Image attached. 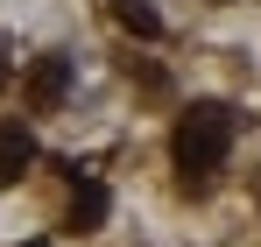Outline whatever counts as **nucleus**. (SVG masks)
Returning <instances> with one entry per match:
<instances>
[{
	"label": "nucleus",
	"mask_w": 261,
	"mask_h": 247,
	"mask_svg": "<svg viewBox=\"0 0 261 247\" xmlns=\"http://www.w3.org/2000/svg\"><path fill=\"white\" fill-rule=\"evenodd\" d=\"M64 85H71V57H43V64L29 71V99H36V106H57Z\"/></svg>",
	"instance_id": "2"
},
{
	"label": "nucleus",
	"mask_w": 261,
	"mask_h": 247,
	"mask_svg": "<svg viewBox=\"0 0 261 247\" xmlns=\"http://www.w3.org/2000/svg\"><path fill=\"white\" fill-rule=\"evenodd\" d=\"M29 163H36V134H29L21 120H7L0 127V177H21Z\"/></svg>",
	"instance_id": "3"
},
{
	"label": "nucleus",
	"mask_w": 261,
	"mask_h": 247,
	"mask_svg": "<svg viewBox=\"0 0 261 247\" xmlns=\"http://www.w3.org/2000/svg\"><path fill=\"white\" fill-rule=\"evenodd\" d=\"M113 14H120V29H134V36H163V14H155V7H148V0H113Z\"/></svg>",
	"instance_id": "5"
},
{
	"label": "nucleus",
	"mask_w": 261,
	"mask_h": 247,
	"mask_svg": "<svg viewBox=\"0 0 261 247\" xmlns=\"http://www.w3.org/2000/svg\"><path fill=\"white\" fill-rule=\"evenodd\" d=\"M99 219H106V184H78V191H71V226H99Z\"/></svg>",
	"instance_id": "4"
},
{
	"label": "nucleus",
	"mask_w": 261,
	"mask_h": 247,
	"mask_svg": "<svg viewBox=\"0 0 261 247\" xmlns=\"http://www.w3.org/2000/svg\"><path fill=\"white\" fill-rule=\"evenodd\" d=\"M233 134H240V120H233V106H219V99H198V106H184V120H176L170 134V156L184 177H219L226 169V156H233Z\"/></svg>",
	"instance_id": "1"
}]
</instances>
